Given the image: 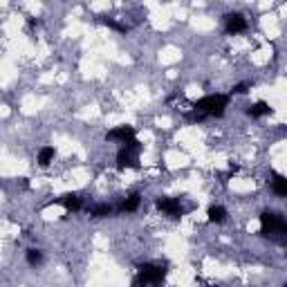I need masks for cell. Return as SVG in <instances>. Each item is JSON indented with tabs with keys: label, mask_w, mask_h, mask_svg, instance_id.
Here are the masks:
<instances>
[{
	"label": "cell",
	"mask_w": 287,
	"mask_h": 287,
	"mask_svg": "<svg viewBox=\"0 0 287 287\" xmlns=\"http://www.w3.org/2000/svg\"><path fill=\"white\" fill-rule=\"evenodd\" d=\"M260 233L276 245H287V220L280 213H260Z\"/></svg>",
	"instance_id": "obj_1"
},
{
	"label": "cell",
	"mask_w": 287,
	"mask_h": 287,
	"mask_svg": "<svg viewBox=\"0 0 287 287\" xmlns=\"http://www.w3.org/2000/svg\"><path fill=\"white\" fill-rule=\"evenodd\" d=\"M229 106L227 94H209V97L200 99L193 106V117L195 119H204V117H222Z\"/></svg>",
	"instance_id": "obj_2"
},
{
	"label": "cell",
	"mask_w": 287,
	"mask_h": 287,
	"mask_svg": "<svg viewBox=\"0 0 287 287\" xmlns=\"http://www.w3.org/2000/svg\"><path fill=\"white\" fill-rule=\"evenodd\" d=\"M166 278V267L157 263H146L137 272V285L139 287H157Z\"/></svg>",
	"instance_id": "obj_3"
},
{
	"label": "cell",
	"mask_w": 287,
	"mask_h": 287,
	"mask_svg": "<svg viewBox=\"0 0 287 287\" xmlns=\"http://www.w3.org/2000/svg\"><path fill=\"white\" fill-rule=\"evenodd\" d=\"M139 150H142V144L137 142V139H133V142L123 144L121 150L117 153V168H137L139 166Z\"/></svg>",
	"instance_id": "obj_4"
},
{
	"label": "cell",
	"mask_w": 287,
	"mask_h": 287,
	"mask_svg": "<svg viewBox=\"0 0 287 287\" xmlns=\"http://www.w3.org/2000/svg\"><path fill=\"white\" fill-rule=\"evenodd\" d=\"M157 209L164 213V216H171V218L182 216V204H179L177 198H160L157 200Z\"/></svg>",
	"instance_id": "obj_5"
},
{
	"label": "cell",
	"mask_w": 287,
	"mask_h": 287,
	"mask_svg": "<svg viewBox=\"0 0 287 287\" xmlns=\"http://www.w3.org/2000/svg\"><path fill=\"white\" fill-rule=\"evenodd\" d=\"M110 142H119V144H128L135 139V128L133 126H117L108 133Z\"/></svg>",
	"instance_id": "obj_6"
},
{
	"label": "cell",
	"mask_w": 287,
	"mask_h": 287,
	"mask_svg": "<svg viewBox=\"0 0 287 287\" xmlns=\"http://www.w3.org/2000/svg\"><path fill=\"white\" fill-rule=\"evenodd\" d=\"M247 30V18L243 14H229L227 16V34H240Z\"/></svg>",
	"instance_id": "obj_7"
},
{
	"label": "cell",
	"mask_w": 287,
	"mask_h": 287,
	"mask_svg": "<svg viewBox=\"0 0 287 287\" xmlns=\"http://www.w3.org/2000/svg\"><path fill=\"white\" fill-rule=\"evenodd\" d=\"M59 202L65 206L67 211H79V209H81V198H79L76 193H65V195H61Z\"/></svg>",
	"instance_id": "obj_8"
},
{
	"label": "cell",
	"mask_w": 287,
	"mask_h": 287,
	"mask_svg": "<svg viewBox=\"0 0 287 287\" xmlns=\"http://www.w3.org/2000/svg\"><path fill=\"white\" fill-rule=\"evenodd\" d=\"M272 191L280 198H287V177L283 175H274L272 179Z\"/></svg>",
	"instance_id": "obj_9"
},
{
	"label": "cell",
	"mask_w": 287,
	"mask_h": 287,
	"mask_svg": "<svg viewBox=\"0 0 287 287\" xmlns=\"http://www.w3.org/2000/svg\"><path fill=\"white\" fill-rule=\"evenodd\" d=\"M54 157H56V150L52 148V146H45V148L38 150V164H41V166H49L54 162Z\"/></svg>",
	"instance_id": "obj_10"
},
{
	"label": "cell",
	"mask_w": 287,
	"mask_h": 287,
	"mask_svg": "<svg viewBox=\"0 0 287 287\" xmlns=\"http://www.w3.org/2000/svg\"><path fill=\"white\" fill-rule=\"evenodd\" d=\"M249 115L251 117H267V115H272V108H269L267 101H256L249 108Z\"/></svg>",
	"instance_id": "obj_11"
},
{
	"label": "cell",
	"mask_w": 287,
	"mask_h": 287,
	"mask_svg": "<svg viewBox=\"0 0 287 287\" xmlns=\"http://www.w3.org/2000/svg\"><path fill=\"white\" fill-rule=\"evenodd\" d=\"M206 216H209L211 222H224L227 220V209L220 206V204H216V206H211V209L206 211Z\"/></svg>",
	"instance_id": "obj_12"
},
{
	"label": "cell",
	"mask_w": 287,
	"mask_h": 287,
	"mask_svg": "<svg viewBox=\"0 0 287 287\" xmlns=\"http://www.w3.org/2000/svg\"><path fill=\"white\" fill-rule=\"evenodd\" d=\"M139 204H142V198H139V195H131L128 200H123L121 211H123V213H133V211L139 209Z\"/></svg>",
	"instance_id": "obj_13"
},
{
	"label": "cell",
	"mask_w": 287,
	"mask_h": 287,
	"mask_svg": "<svg viewBox=\"0 0 287 287\" xmlns=\"http://www.w3.org/2000/svg\"><path fill=\"white\" fill-rule=\"evenodd\" d=\"M110 213H112V206L108 204V202H103V204H97V206L92 209V216H94V218H108Z\"/></svg>",
	"instance_id": "obj_14"
},
{
	"label": "cell",
	"mask_w": 287,
	"mask_h": 287,
	"mask_svg": "<svg viewBox=\"0 0 287 287\" xmlns=\"http://www.w3.org/2000/svg\"><path fill=\"white\" fill-rule=\"evenodd\" d=\"M27 263H30L32 267L41 265V263H43V254L38 249H30V251H27Z\"/></svg>",
	"instance_id": "obj_15"
},
{
	"label": "cell",
	"mask_w": 287,
	"mask_h": 287,
	"mask_svg": "<svg viewBox=\"0 0 287 287\" xmlns=\"http://www.w3.org/2000/svg\"><path fill=\"white\" fill-rule=\"evenodd\" d=\"M106 27H110V30H117V32H126V25H121V22H117V20H112V18H103L101 20Z\"/></svg>",
	"instance_id": "obj_16"
},
{
	"label": "cell",
	"mask_w": 287,
	"mask_h": 287,
	"mask_svg": "<svg viewBox=\"0 0 287 287\" xmlns=\"http://www.w3.org/2000/svg\"><path fill=\"white\" fill-rule=\"evenodd\" d=\"M247 88H249V83H240V86H236V88H233V92L243 94V92H247Z\"/></svg>",
	"instance_id": "obj_17"
}]
</instances>
